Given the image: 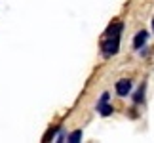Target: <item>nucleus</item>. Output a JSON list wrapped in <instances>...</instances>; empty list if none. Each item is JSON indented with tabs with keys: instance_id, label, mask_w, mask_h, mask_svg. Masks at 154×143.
Masks as SVG:
<instances>
[{
	"instance_id": "obj_3",
	"label": "nucleus",
	"mask_w": 154,
	"mask_h": 143,
	"mask_svg": "<svg viewBox=\"0 0 154 143\" xmlns=\"http://www.w3.org/2000/svg\"><path fill=\"white\" fill-rule=\"evenodd\" d=\"M146 38H149V33H146V31H139L137 34H135V38H133V46L139 50V48L146 42Z\"/></svg>"
},
{
	"instance_id": "obj_4",
	"label": "nucleus",
	"mask_w": 154,
	"mask_h": 143,
	"mask_svg": "<svg viewBox=\"0 0 154 143\" xmlns=\"http://www.w3.org/2000/svg\"><path fill=\"white\" fill-rule=\"evenodd\" d=\"M97 109H99V113H101L103 116H109L110 113H112V107H110V105H106V101H99Z\"/></svg>"
},
{
	"instance_id": "obj_1",
	"label": "nucleus",
	"mask_w": 154,
	"mask_h": 143,
	"mask_svg": "<svg viewBox=\"0 0 154 143\" xmlns=\"http://www.w3.org/2000/svg\"><path fill=\"white\" fill-rule=\"evenodd\" d=\"M120 48V33H112V34H106L105 42H103V56L105 57H110L114 56Z\"/></svg>"
},
{
	"instance_id": "obj_5",
	"label": "nucleus",
	"mask_w": 154,
	"mask_h": 143,
	"mask_svg": "<svg viewBox=\"0 0 154 143\" xmlns=\"http://www.w3.org/2000/svg\"><path fill=\"white\" fill-rule=\"evenodd\" d=\"M143 97H145V84H141V88L137 90V94H135L133 101H135V103H141V101H143Z\"/></svg>"
},
{
	"instance_id": "obj_7",
	"label": "nucleus",
	"mask_w": 154,
	"mask_h": 143,
	"mask_svg": "<svg viewBox=\"0 0 154 143\" xmlns=\"http://www.w3.org/2000/svg\"><path fill=\"white\" fill-rule=\"evenodd\" d=\"M152 29H154V21H152Z\"/></svg>"
},
{
	"instance_id": "obj_2",
	"label": "nucleus",
	"mask_w": 154,
	"mask_h": 143,
	"mask_svg": "<svg viewBox=\"0 0 154 143\" xmlns=\"http://www.w3.org/2000/svg\"><path fill=\"white\" fill-rule=\"evenodd\" d=\"M129 92H131V80L122 78V80L116 82V94L120 95V97H126Z\"/></svg>"
},
{
	"instance_id": "obj_6",
	"label": "nucleus",
	"mask_w": 154,
	"mask_h": 143,
	"mask_svg": "<svg viewBox=\"0 0 154 143\" xmlns=\"http://www.w3.org/2000/svg\"><path fill=\"white\" fill-rule=\"evenodd\" d=\"M80 138H82V132H80V130H76V132H72V134L69 135V141H72V143H74V141H78Z\"/></svg>"
}]
</instances>
